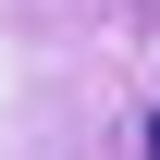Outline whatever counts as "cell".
<instances>
[{"instance_id": "1", "label": "cell", "mask_w": 160, "mask_h": 160, "mask_svg": "<svg viewBox=\"0 0 160 160\" xmlns=\"http://www.w3.org/2000/svg\"><path fill=\"white\" fill-rule=\"evenodd\" d=\"M136 148H148V160H160V111H136Z\"/></svg>"}]
</instances>
